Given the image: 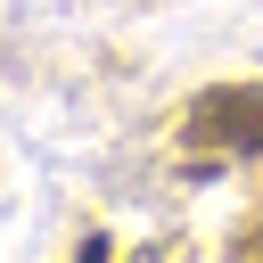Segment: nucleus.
I'll return each mask as SVG.
<instances>
[{
  "mask_svg": "<svg viewBox=\"0 0 263 263\" xmlns=\"http://www.w3.org/2000/svg\"><path fill=\"white\" fill-rule=\"evenodd\" d=\"M181 140L189 148H222V156H263V82H222V90L189 99Z\"/></svg>",
  "mask_w": 263,
  "mask_h": 263,
  "instance_id": "f257e3e1",
  "label": "nucleus"
},
{
  "mask_svg": "<svg viewBox=\"0 0 263 263\" xmlns=\"http://www.w3.org/2000/svg\"><path fill=\"white\" fill-rule=\"evenodd\" d=\"M107 255H115V247H107V238H99V230H90V238H82V247H74V263H107Z\"/></svg>",
  "mask_w": 263,
  "mask_h": 263,
  "instance_id": "f03ea898",
  "label": "nucleus"
}]
</instances>
